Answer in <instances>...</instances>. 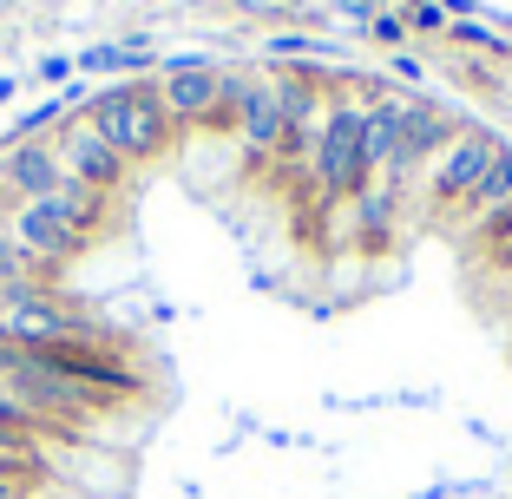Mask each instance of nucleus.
Wrapping results in <instances>:
<instances>
[{
    "label": "nucleus",
    "mask_w": 512,
    "mask_h": 499,
    "mask_svg": "<svg viewBox=\"0 0 512 499\" xmlns=\"http://www.w3.org/2000/svg\"><path fill=\"white\" fill-rule=\"evenodd\" d=\"M237 132L250 145V158H276L283 152V106H276V86H250L237 112Z\"/></svg>",
    "instance_id": "nucleus-12"
},
{
    "label": "nucleus",
    "mask_w": 512,
    "mask_h": 499,
    "mask_svg": "<svg viewBox=\"0 0 512 499\" xmlns=\"http://www.w3.org/2000/svg\"><path fill=\"white\" fill-rule=\"evenodd\" d=\"M362 158H368V171H375V184L394 178V158H401V99H368Z\"/></svg>",
    "instance_id": "nucleus-11"
},
{
    "label": "nucleus",
    "mask_w": 512,
    "mask_h": 499,
    "mask_svg": "<svg viewBox=\"0 0 512 499\" xmlns=\"http://www.w3.org/2000/svg\"><path fill=\"white\" fill-rule=\"evenodd\" d=\"M401 20H407L414 33H447V27H453V14H447V7H434V0H407Z\"/></svg>",
    "instance_id": "nucleus-19"
},
{
    "label": "nucleus",
    "mask_w": 512,
    "mask_h": 499,
    "mask_svg": "<svg viewBox=\"0 0 512 499\" xmlns=\"http://www.w3.org/2000/svg\"><path fill=\"white\" fill-rule=\"evenodd\" d=\"M362 125H368L362 99H329L322 132H316V191L322 197H355L375 184V171L362 158Z\"/></svg>",
    "instance_id": "nucleus-2"
},
{
    "label": "nucleus",
    "mask_w": 512,
    "mask_h": 499,
    "mask_svg": "<svg viewBox=\"0 0 512 499\" xmlns=\"http://www.w3.org/2000/svg\"><path fill=\"white\" fill-rule=\"evenodd\" d=\"M53 375H66L79 394H92V401H112V394H138L145 381L132 375V368L119 362V355H106L99 342H53V348H33Z\"/></svg>",
    "instance_id": "nucleus-5"
},
{
    "label": "nucleus",
    "mask_w": 512,
    "mask_h": 499,
    "mask_svg": "<svg viewBox=\"0 0 512 499\" xmlns=\"http://www.w3.org/2000/svg\"><path fill=\"white\" fill-rule=\"evenodd\" d=\"M40 276H46L40 263H33L27 250H20V243L7 237V230H0V296H7V289H33Z\"/></svg>",
    "instance_id": "nucleus-18"
},
{
    "label": "nucleus",
    "mask_w": 512,
    "mask_h": 499,
    "mask_svg": "<svg viewBox=\"0 0 512 499\" xmlns=\"http://www.w3.org/2000/svg\"><path fill=\"white\" fill-rule=\"evenodd\" d=\"M7 99H14V79H7V73H0V106H7Z\"/></svg>",
    "instance_id": "nucleus-27"
},
{
    "label": "nucleus",
    "mask_w": 512,
    "mask_h": 499,
    "mask_svg": "<svg viewBox=\"0 0 512 499\" xmlns=\"http://www.w3.org/2000/svg\"><path fill=\"white\" fill-rule=\"evenodd\" d=\"M270 7H302V0H270Z\"/></svg>",
    "instance_id": "nucleus-29"
},
{
    "label": "nucleus",
    "mask_w": 512,
    "mask_h": 499,
    "mask_svg": "<svg viewBox=\"0 0 512 499\" xmlns=\"http://www.w3.org/2000/svg\"><path fill=\"white\" fill-rule=\"evenodd\" d=\"M7 237L27 250L40 270H66V263L86 257V237H79L73 224H66L60 211H53V197H40V204H20L14 217H7Z\"/></svg>",
    "instance_id": "nucleus-6"
},
{
    "label": "nucleus",
    "mask_w": 512,
    "mask_h": 499,
    "mask_svg": "<svg viewBox=\"0 0 512 499\" xmlns=\"http://www.w3.org/2000/svg\"><path fill=\"white\" fill-rule=\"evenodd\" d=\"M270 53H309V60H316L322 46H316V40H296V33H283V40H270Z\"/></svg>",
    "instance_id": "nucleus-24"
},
{
    "label": "nucleus",
    "mask_w": 512,
    "mask_h": 499,
    "mask_svg": "<svg viewBox=\"0 0 512 499\" xmlns=\"http://www.w3.org/2000/svg\"><path fill=\"white\" fill-rule=\"evenodd\" d=\"M368 40H381V46H401V40H407V20H401V7H381V14L368 20Z\"/></svg>",
    "instance_id": "nucleus-20"
},
{
    "label": "nucleus",
    "mask_w": 512,
    "mask_h": 499,
    "mask_svg": "<svg viewBox=\"0 0 512 499\" xmlns=\"http://www.w3.org/2000/svg\"><path fill=\"white\" fill-rule=\"evenodd\" d=\"M480 237H486V250L512 237V197H506V204H499V211H493V217H486V224H480Z\"/></svg>",
    "instance_id": "nucleus-21"
},
{
    "label": "nucleus",
    "mask_w": 512,
    "mask_h": 499,
    "mask_svg": "<svg viewBox=\"0 0 512 499\" xmlns=\"http://www.w3.org/2000/svg\"><path fill=\"white\" fill-rule=\"evenodd\" d=\"M335 7H342V20H355L362 33H368V20L381 14V0H335Z\"/></svg>",
    "instance_id": "nucleus-22"
},
{
    "label": "nucleus",
    "mask_w": 512,
    "mask_h": 499,
    "mask_svg": "<svg viewBox=\"0 0 512 499\" xmlns=\"http://www.w3.org/2000/svg\"><path fill=\"white\" fill-rule=\"evenodd\" d=\"M53 211H60L66 224H73L79 237L92 243L99 230H106V217H112V197H106V191H92V184H73V178H66L60 191H53Z\"/></svg>",
    "instance_id": "nucleus-13"
},
{
    "label": "nucleus",
    "mask_w": 512,
    "mask_h": 499,
    "mask_svg": "<svg viewBox=\"0 0 512 499\" xmlns=\"http://www.w3.org/2000/svg\"><path fill=\"white\" fill-rule=\"evenodd\" d=\"M53 152H60V165H66V178H73V184H92V191H106V197L119 191L125 171H132L106 138H99V125H92V119H73L60 138H53Z\"/></svg>",
    "instance_id": "nucleus-7"
},
{
    "label": "nucleus",
    "mask_w": 512,
    "mask_h": 499,
    "mask_svg": "<svg viewBox=\"0 0 512 499\" xmlns=\"http://www.w3.org/2000/svg\"><path fill=\"white\" fill-rule=\"evenodd\" d=\"M73 73H79L73 60H40V79H46V86H66V79H73Z\"/></svg>",
    "instance_id": "nucleus-23"
},
{
    "label": "nucleus",
    "mask_w": 512,
    "mask_h": 499,
    "mask_svg": "<svg viewBox=\"0 0 512 499\" xmlns=\"http://www.w3.org/2000/svg\"><path fill=\"white\" fill-rule=\"evenodd\" d=\"M0 316L14 329L20 348H53V342H92V322L79 309H66L60 296H46L40 283L33 289H7L0 296Z\"/></svg>",
    "instance_id": "nucleus-4"
},
{
    "label": "nucleus",
    "mask_w": 512,
    "mask_h": 499,
    "mask_svg": "<svg viewBox=\"0 0 512 499\" xmlns=\"http://www.w3.org/2000/svg\"><path fill=\"white\" fill-rule=\"evenodd\" d=\"M0 184H7L20 204H40V197L60 191L66 165H60V152H53V138H14V152L0 165Z\"/></svg>",
    "instance_id": "nucleus-9"
},
{
    "label": "nucleus",
    "mask_w": 512,
    "mask_h": 499,
    "mask_svg": "<svg viewBox=\"0 0 512 499\" xmlns=\"http://www.w3.org/2000/svg\"><path fill=\"white\" fill-rule=\"evenodd\" d=\"M73 66H79V73H145L151 46H86Z\"/></svg>",
    "instance_id": "nucleus-16"
},
{
    "label": "nucleus",
    "mask_w": 512,
    "mask_h": 499,
    "mask_svg": "<svg viewBox=\"0 0 512 499\" xmlns=\"http://www.w3.org/2000/svg\"><path fill=\"white\" fill-rule=\"evenodd\" d=\"M86 119L99 125V138H106L125 165H145V158H158L171 145V119H165L158 86H106V92H92Z\"/></svg>",
    "instance_id": "nucleus-1"
},
{
    "label": "nucleus",
    "mask_w": 512,
    "mask_h": 499,
    "mask_svg": "<svg viewBox=\"0 0 512 499\" xmlns=\"http://www.w3.org/2000/svg\"><path fill=\"white\" fill-rule=\"evenodd\" d=\"M0 348H14V329H7V316H0Z\"/></svg>",
    "instance_id": "nucleus-28"
},
{
    "label": "nucleus",
    "mask_w": 512,
    "mask_h": 499,
    "mask_svg": "<svg viewBox=\"0 0 512 499\" xmlns=\"http://www.w3.org/2000/svg\"><path fill=\"white\" fill-rule=\"evenodd\" d=\"M506 197H512V152H499V158H493V171L480 178V191L460 204V217H480V224H486V217H493Z\"/></svg>",
    "instance_id": "nucleus-15"
},
{
    "label": "nucleus",
    "mask_w": 512,
    "mask_h": 499,
    "mask_svg": "<svg viewBox=\"0 0 512 499\" xmlns=\"http://www.w3.org/2000/svg\"><path fill=\"white\" fill-rule=\"evenodd\" d=\"M506 152L486 125H460L453 132V145L427 165V211H460L473 191H480V178L493 171V158Z\"/></svg>",
    "instance_id": "nucleus-3"
},
{
    "label": "nucleus",
    "mask_w": 512,
    "mask_h": 499,
    "mask_svg": "<svg viewBox=\"0 0 512 499\" xmlns=\"http://www.w3.org/2000/svg\"><path fill=\"white\" fill-rule=\"evenodd\" d=\"M453 132H460V125H453L447 112H434V106H401V158H394V178H407L414 165L427 171L453 145Z\"/></svg>",
    "instance_id": "nucleus-10"
},
{
    "label": "nucleus",
    "mask_w": 512,
    "mask_h": 499,
    "mask_svg": "<svg viewBox=\"0 0 512 499\" xmlns=\"http://www.w3.org/2000/svg\"><path fill=\"white\" fill-rule=\"evenodd\" d=\"M217 66L184 53V60H165V79H158V99H165V119L171 132L178 125H211V106H217Z\"/></svg>",
    "instance_id": "nucleus-8"
},
{
    "label": "nucleus",
    "mask_w": 512,
    "mask_h": 499,
    "mask_svg": "<svg viewBox=\"0 0 512 499\" xmlns=\"http://www.w3.org/2000/svg\"><path fill=\"white\" fill-rule=\"evenodd\" d=\"M0 499H27V480H14V473H0Z\"/></svg>",
    "instance_id": "nucleus-26"
},
{
    "label": "nucleus",
    "mask_w": 512,
    "mask_h": 499,
    "mask_svg": "<svg viewBox=\"0 0 512 499\" xmlns=\"http://www.w3.org/2000/svg\"><path fill=\"white\" fill-rule=\"evenodd\" d=\"M388 217H394V184L355 191V237H362V250H381V243H388Z\"/></svg>",
    "instance_id": "nucleus-14"
},
{
    "label": "nucleus",
    "mask_w": 512,
    "mask_h": 499,
    "mask_svg": "<svg viewBox=\"0 0 512 499\" xmlns=\"http://www.w3.org/2000/svg\"><path fill=\"white\" fill-rule=\"evenodd\" d=\"M447 40H453V46H473V53H486V60H512V40H506V33H493L486 20H473V14L453 20Z\"/></svg>",
    "instance_id": "nucleus-17"
},
{
    "label": "nucleus",
    "mask_w": 512,
    "mask_h": 499,
    "mask_svg": "<svg viewBox=\"0 0 512 499\" xmlns=\"http://www.w3.org/2000/svg\"><path fill=\"white\" fill-rule=\"evenodd\" d=\"M486 263H493V270H512V237L493 243V250H486Z\"/></svg>",
    "instance_id": "nucleus-25"
}]
</instances>
